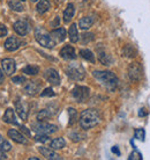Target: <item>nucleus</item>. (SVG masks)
<instances>
[{"label": "nucleus", "instance_id": "1", "mask_svg": "<svg viewBox=\"0 0 150 160\" xmlns=\"http://www.w3.org/2000/svg\"><path fill=\"white\" fill-rule=\"evenodd\" d=\"M101 121V116L95 109H86L80 115V125L84 130L96 127Z\"/></svg>", "mask_w": 150, "mask_h": 160}, {"label": "nucleus", "instance_id": "2", "mask_svg": "<svg viewBox=\"0 0 150 160\" xmlns=\"http://www.w3.org/2000/svg\"><path fill=\"white\" fill-rule=\"evenodd\" d=\"M92 76L95 77L104 87H106L110 91H115V87L118 86V78L111 71H94Z\"/></svg>", "mask_w": 150, "mask_h": 160}, {"label": "nucleus", "instance_id": "3", "mask_svg": "<svg viewBox=\"0 0 150 160\" xmlns=\"http://www.w3.org/2000/svg\"><path fill=\"white\" fill-rule=\"evenodd\" d=\"M66 73L67 76L73 80H83L84 79V76H86V72H84V68L81 66L80 64H71L66 70Z\"/></svg>", "mask_w": 150, "mask_h": 160}, {"label": "nucleus", "instance_id": "4", "mask_svg": "<svg viewBox=\"0 0 150 160\" xmlns=\"http://www.w3.org/2000/svg\"><path fill=\"white\" fill-rule=\"evenodd\" d=\"M32 129L37 133H44V135H51V133H54L58 130L57 125L46 123L45 121H40L38 123L32 124Z\"/></svg>", "mask_w": 150, "mask_h": 160}, {"label": "nucleus", "instance_id": "5", "mask_svg": "<svg viewBox=\"0 0 150 160\" xmlns=\"http://www.w3.org/2000/svg\"><path fill=\"white\" fill-rule=\"evenodd\" d=\"M128 77L130 78L132 81H138L142 79L143 77V68L142 65L138 63V62H133L130 63L128 66Z\"/></svg>", "mask_w": 150, "mask_h": 160}, {"label": "nucleus", "instance_id": "6", "mask_svg": "<svg viewBox=\"0 0 150 160\" xmlns=\"http://www.w3.org/2000/svg\"><path fill=\"white\" fill-rule=\"evenodd\" d=\"M72 95L76 100V102H84L90 95V89L86 86H76L72 91Z\"/></svg>", "mask_w": 150, "mask_h": 160}, {"label": "nucleus", "instance_id": "7", "mask_svg": "<svg viewBox=\"0 0 150 160\" xmlns=\"http://www.w3.org/2000/svg\"><path fill=\"white\" fill-rule=\"evenodd\" d=\"M36 40L37 42L44 47V48L52 49L55 45V42L53 41V38L51 37V35H48L45 32H40V30L36 32Z\"/></svg>", "mask_w": 150, "mask_h": 160}, {"label": "nucleus", "instance_id": "8", "mask_svg": "<svg viewBox=\"0 0 150 160\" xmlns=\"http://www.w3.org/2000/svg\"><path fill=\"white\" fill-rule=\"evenodd\" d=\"M44 77L45 79L48 80L51 85H54V86H58L60 84V77L59 73L55 71L54 68H48L45 73H44Z\"/></svg>", "mask_w": 150, "mask_h": 160}, {"label": "nucleus", "instance_id": "9", "mask_svg": "<svg viewBox=\"0 0 150 160\" xmlns=\"http://www.w3.org/2000/svg\"><path fill=\"white\" fill-rule=\"evenodd\" d=\"M1 66H2L4 72L7 76H12L13 73L15 72V68H16L15 62L12 58H5V59L1 60Z\"/></svg>", "mask_w": 150, "mask_h": 160}, {"label": "nucleus", "instance_id": "10", "mask_svg": "<svg viewBox=\"0 0 150 160\" xmlns=\"http://www.w3.org/2000/svg\"><path fill=\"white\" fill-rule=\"evenodd\" d=\"M13 28H14L16 34H19L20 36H24V35H27L28 32H29V24H28L27 21L23 20L16 21L14 26H13Z\"/></svg>", "mask_w": 150, "mask_h": 160}, {"label": "nucleus", "instance_id": "11", "mask_svg": "<svg viewBox=\"0 0 150 160\" xmlns=\"http://www.w3.org/2000/svg\"><path fill=\"white\" fill-rule=\"evenodd\" d=\"M22 45V42L20 40H17L16 37H8L6 42H5V49L7 51H15Z\"/></svg>", "mask_w": 150, "mask_h": 160}, {"label": "nucleus", "instance_id": "12", "mask_svg": "<svg viewBox=\"0 0 150 160\" xmlns=\"http://www.w3.org/2000/svg\"><path fill=\"white\" fill-rule=\"evenodd\" d=\"M60 57L66 60H71L76 58V52H75L74 48L71 45H66L60 50Z\"/></svg>", "mask_w": 150, "mask_h": 160}, {"label": "nucleus", "instance_id": "13", "mask_svg": "<svg viewBox=\"0 0 150 160\" xmlns=\"http://www.w3.org/2000/svg\"><path fill=\"white\" fill-rule=\"evenodd\" d=\"M7 135L11 139H13L14 142L19 143V144H26V143H27L26 137H24L22 133H20L17 130H15V129H9L7 132Z\"/></svg>", "mask_w": 150, "mask_h": 160}, {"label": "nucleus", "instance_id": "14", "mask_svg": "<svg viewBox=\"0 0 150 160\" xmlns=\"http://www.w3.org/2000/svg\"><path fill=\"white\" fill-rule=\"evenodd\" d=\"M38 151H40L43 157H45L46 159H51V160H60L61 158L59 157V154L53 151V148H38Z\"/></svg>", "mask_w": 150, "mask_h": 160}, {"label": "nucleus", "instance_id": "15", "mask_svg": "<svg viewBox=\"0 0 150 160\" xmlns=\"http://www.w3.org/2000/svg\"><path fill=\"white\" fill-rule=\"evenodd\" d=\"M97 51H98V59L103 65L109 66V65H111L113 63V59H112L111 55H109L105 50H101V49L98 50V49H97Z\"/></svg>", "mask_w": 150, "mask_h": 160}, {"label": "nucleus", "instance_id": "16", "mask_svg": "<svg viewBox=\"0 0 150 160\" xmlns=\"http://www.w3.org/2000/svg\"><path fill=\"white\" fill-rule=\"evenodd\" d=\"M51 37L53 38L55 43H58V42H63L65 38H66V30L63 28H58V29H54V30H52L51 32Z\"/></svg>", "mask_w": 150, "mask_h": 160}, {"label": "nucleus", "instance_id": "17", "mask_svg": "<svg viewBox=\"0 0 150 160\" xmlns=\"http://www.w3.org/2000/svg\"><path fill=\"white\" fill-rule=\"evenodd\" d=\"M2 120L4 122L8 124H14V125H17V120H16V116H15V112L13 110L12 108H8L6 112H5V115L2 117Z\"/></svg>", "mask_w": 150, "mask_h": 160}, {"label": "nucleus", "instance_id": "18", "mask_svg": "<svg viewBox=\"0 0 150 160\" xmlns=\"http://www.w3.org/2000/svg\"><path fill=\"white\" fill-rule=\"evenodd\" d=\"M38 89H40V85L37 84L36 81H29L24 86V92L27 93L28 95H36Z\"/></svg>", "mask_w": 150, "mask_h": 160}, {"label": "nucleus", "instance_id": "19", "mask_svg": "<svg viewBox=\"0 0 150 160\" xmlns=\"http://www.w3.org/2000/svg\"><path fill=\"white\" fill-rule=\"evenodd\" d=\"M94 22H95V19H94L92 16H84V18H82V19L80 20L79 26L82 30H87V29H89L90 27H92Z\"/></svg>", "mask_w": 150, "mask_h": 160}, {"label": "nucleus", "instance_id": "20", "mask_svg": "<svg viewBox=\"0 0 150 160\" xmlns=\"http://www.w3.org/2000/svg\"><path fill=\"white\" fill-rule=\"evenodd\" d=\"M75 14V7L73 4H68L66 9H65V12H63V21L68 23L69 21L73 19V16Z\"/></svg>", "mask_w": 150, "mask_h": 160}, {"label": "nucleus", "instance_id": "21", "mask_svg": "<svg viewBox=\"0 0 150 160\" xmlns=\"http://www.w3.org/2000/svg\"><path fill=\"white\" fill-rule=\"evenodd\" d=\"M123 55L126 58H134V57L138 56V51H136V49L133 45L127 44V45H125L123 48Z\"/></svg>", "mask_w": 150, "mask_h": 160}, {"label": "nucleus", "instance_id": "22", "mask_svg": "<svg viewBox=\"0 0 150 160\" xmlns=\"http://www.w3.org/2000/svg\"><path fill=\"white\" fill-rule=\"evenodd\" d=\"M15 110H16V112L19 114V116H20L22 120H23V121L27 120V117H28L27 110H26L23 103H22L20 100H16L15 101Z\"/></svg>", "mask_w": 150, "mask_h": 160}, {"label": "nucleus", "instance_id": "23", "mask_svg": "<svg viewBox=\"0 0 150 160\" xmlns=\"http://www.w3.org/2000/svg\"><path fill=\"white\" fill-rule=\"evenodd\" d=\"M68 35H69V40H71L72 43H76L79 41V32H77V27H76L75 23H73L69 27Z\"/></svg>", "mask_w": 150, "mask_h": 160}, {"label": "nucleus", "instance_id": "24", "mask_svg": "<svg viewBox=\"0 0 150 160\" xmlns=\"http://www.w3.org/2000/svg\"><path fill=\"white\" fill-rule=\"evenodd\" d=\"M51 5H50V1L49 0H40V2L37 4V12L40 14H44L46 13L50 9Z\"/></svg>", "mask_w": 150, "mask_h": 160}, {"label": "nucleus", "instance_id": "25", "mask_svg": "<svg viewBox=\"0 0 150 160\" xmlns=\"http://www.w3.org/2000/svg\"><path fill=\"white\" fill-rule=\"evenodd\" d=\"M80 56L82 57L83 59L88 60V62H90V63H95V56H94V53L90 51V50H88V49H82V50H80Z\"/></svg>", "mask_w": 150, "mask_h": 160}, {"label": "nucleus", "instance_id": "26", "mask_svg": "<svg viewBox=\"0 0 150 160\" xmlns=\"http://www.w3.org/2000/svg\"><path fill=\"white\" fill-rule=\"evenodd\" d=\"M50 146H51V148H53V150H60V148H63L66 146V142H65L63 138L59 137V138H55V139L52 140Z\"/></svg>", "mask_w": 150, "mask_h": 160}, {"label": "nucleus", "instance_id": "27", "mask_svg": "<svg viewBox=\"0 0 150 160\" xmlns=\"http://www.w3.org/2000/svg\"><path fill=\"white\" fill-rule=\"evenodd\" d=\"M8 5H9V7L12 8L13 11H15V12H22L24 9V6L22 5L21 0H9V1H8Z\"/></svg>", "mask_w": 150, "mask_h": 160}, {"label": "nucleus", "instance_id": "28", "mask_svg": "<svg viewBox=\"0 0 150 160\" xmlns=\"http://www.w3.org/2000/svg\"><path fill=\"white\" fill-rule=\"evenodd\" d=\"M40 72V68L36 65H28L26 68H23V73L28 74V76H36Z\"/></svg>", "mask_w": 150, "mask_h": 160}, {"label": "nucleus", "instance_id": "29", "mask_svg": "<svg viewBox=\"0 0 150 160\" xmlns=\"http://www.w3.org/2000/svg\"><path fill=\"white\" fill-rule=\"evenodd\" d=\"M50 117H51V112H49L48 109H43L37 114V120L38 121H46Z\"/></svg>", "mask_w": 150, "mask_h": 160}, {"label": "nucleus", "instance_id": "30", "mask_svg": "<svg viewBox=\"0 0 150 160\" xmlns=\"http://www.w3.org/2000/svg\"><path fill=\"white\" fill-rule=\"evenodd\" d=\"M68 114H69V122H68V124L73 125L77 120V112H76V110L74 108H68Z\"/></svg>", "mask_w": 150, "mask_h": 160}, {"label": "nucleus", "instance_id": "31", "mask_svg": "<svg viewBox=\"0 0 150 160\" xmlns=\"http://www.w3.org/2000/svg\"><path fill=\"white\" fill-rule=\"evenodd\" d=\"M134 137L136 138V139L143 142L144 138H146V131H144V129H142V128L136 129V130L134 131Z\"/></svg>", "mask_w": 150, "mask_h": 160}, {"label": "nucleus", "instance_id": "32", "mask_svg": "<svg viewBox=\"0 0 150 160\" xmlns=\"http://www.w3.org/2000/svg\"><path fill=\"white\" fill-rule=\"evenodd\" d=\"M36 142H40V143H46L50 140L49 138V135H44V133H37L35 136Z\"/></svg>", "mask_w": 150, "mask_h": 160}, {"label": "nucleus", "instance_id": "33", "mask_svg": "<svg viewBox=\"0 0 150 160\" xmlns=\"http://www.w3.org/2000/svg\"><path fill=\"white\" fill-rule=\"evenodd\" d=\"M81 38H82L83 43H86V42L88 43V42L94 40V34H91V32H84L82 36H81Z\"/></svg>", "mask_w": 150, "mask_h": 160}, {"label": "nucleus", "instance_id": "34", "mask_svg": "<svg viewBox=\"0 0 150 160\" xmlns=\"http://www.w3.org/2000/svg\"><path fill=\"white\" fill-rule=\"evenodd\" d=\"M55 93L53 92V89H52L51 87H48L45 88L43 92L40 93V96H54Z\"/></svg>", "mask_w": 150, "mask_h": 160}, {"label": "nucleus", "instance_id": "35", "mask_svg": "<svg viewBox=\"0 0 150 160\" xmlns=\"http://www.w3.org/2000/svg\"><path fill=\"white\" fill-rule=\"evenodd\" d=\"M128 159L129 160H142V154L140 152H138V151H133V152L130 153V156L128 157Z\"/></svg>", "mask_w": 150, "mask_h": 160}, {"label": "nucleus", "instance_id": "36", "mask_svg": "<svg viewBox=\"0 0 150 160\" xmlns=\"http://www.w3.org/2000/svg\"><path fill=\"white\" fill-rule=\"evenodd\" d=\"M12 80H13V82H15V84H23V82H26V78H24L23 76L13 77Z\"/></svg>", "mask_w": 150, "mask_h": 160}, {"label": "nucleus", "instance_id": "37", "mask_svg": "<svg viewBox=\"0 0 150 160\" xmlns=\"http://www.w3.org/2000/svg\"><path fill=\"white\" fill-rule=\"evenodd\" d=\"M71 137L74 142H79V140L84 138V135H81V133H79V132H73V133L71 135Z\"/></svg>", "mask_w": 150, "mask_h": 160}, {"label": "nucleus", "instance_id": "38", "mask_svg": "<svg viewBox=\"0 0 150 160\" xmlns=\"http://www.w3.org/2000/svg\"><path fill=\"white\" fill-rule=\"evenodd\" d=\"M0 148H1L2 151H5V152H6V151H9V150L12 148V146H11V144L8 143L7 140H5L4 143L1 144V146H0Z\"/></svg>", "mask_w": 150, "mask_h": 160}, {"label": "nucleus", "instance_id": "39", "mask_svg": "<svg viewBox=\"0 0 150 160\" xmlns=\"http://www.w3.org/2000/svg\"><path fill=\"white\" fill-rule=\"evenodd\" d=\"M7 34H8V30H7V28H6V26L0 24V37L7 36Z\"/></svg>", "mask_w": 150, "mask_h": 160}, {"label": "nucleus", "instance_id": "40", "mask_svg": "<svg viewBox=\"0 0 150 160\" xmlns=\"http://www.w3.org/2000/svg\"><path fill=\"white\" fill-rule=\"evenodd\" d=\"M147 114H148V112H147V109L146 108H141L140 109V112H138V116H146Z\"/></svg>", "mask_w": 150, "mask_h": 160}, {"label": "nucleus", "instance_id": "41", "mask_svg": "<svg viewBox=\"0 0 150 160\" xmlns=\"http://www.w3.org/2000/svg\"><path fill=\"white\" fill-rule=\"evenodd\" d=\"M21 130H22V131H23L28 137L30 136V132H29V130H28V129L26 128V127H21Z\"/></svg>", "mask_w": 150, "mask_h": 160}, {"label": "nucleus", "instance_id": "42", "mask_svg": "<svg viewBox=\"0 0 150 160\" xmlns=\"http://www.w3.org/2000/svg\"><path fill=\"white\" fill-rule=\"evenodd\" d=\"M112 152L115 153V154H118V156H120V151L118 150L117 146H113V148H112Z\"/></svg>", "mask_w": 150, "mask_h": 160}, {"label": "nucleus", "instance_id": "43", "mask_svg": "<svg viewBox=\"0 0 150 160\" xmlns=\"http://www.w3.org/2000/svg\"><path fill=\"white\" fill-rule=\"evenodd\" d=\"M7 157H6V154H5V151H2L1 148H0V159H6Z\"/></svg>", "mask_w": 150, "mask_h": 160}, {"label": "nucleus", "instance_id": "44", "mask_svg": "<svg viewBox=\"0 0 150 160\" xmlns=\"http://www.w3.org/2000/svg\"><path fill=\"white\" fill-rule=\"evenodd\" d=\"M5 80V77H4V73H2V71L0 70V84H2Z\"/></svg>", "mask_w": 150, "mask_h": 160}, {"label": "nucleus", "instance_id": "45", "mask_svg": "<svg viewBox=\"0 0 150 160\" xmlns=\"http://www.w3.org/2000/svg\"><path fill=\"white\" fill-rule=\"evenodd\" d=\"M59 23V18H55V21L52 23V26H55V24H58Z\"/></svg>", "mask_w": 150, "mask_h": 160}, {"label": "nucleus", "instance_id": "46", "mask_svg": "<svg viewBox=\"0 0 150 160\" xmlns=\"http://www.w3.org/2000/svg\"><path fill=\"white\" fill-rule=\"evenodd\" d=\"M5 142V139H4V137L1 136V135H0V146H1V144H2V143H4Z\"/></svg>", "mask_w": 150, "mask_h": 160}, {"label": "nucleus", "instance_id": "47", "mask_svg": "<svg viewBox=\"0 0 150 160\" xmlns=\"http://www.w3.org/2000/svg\"><path fill=\"white\" fill-rule=\"evenodd\" d=\"M32 2H36V1H38V0H31Z\"/></svg>", "mask_w": 150, "mask_h": 160}, {"label": "nucleus", "instance_id": "48", "mask_svg": "<svg viewBox=\"0 0 150 160\" xmlns=\"http://www.w3.org/2000/svg\"><path fill=\"white\" fill-rule=\"evenodd\" d=\"M21 1H26V0H21Z\"/></svg>", "mask_w": 150, "mask_h": 160}]
</instances>
